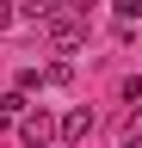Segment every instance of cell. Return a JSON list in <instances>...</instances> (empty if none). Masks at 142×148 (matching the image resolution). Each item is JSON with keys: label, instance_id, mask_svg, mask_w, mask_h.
Segmentation results:
<instances>
[{"label": "cell", "instance_id": "277c9868", "mask_svg": "<svg viewBox=\"0 0 142 148\" xmlns=\"http://www.w3.org/2000/svg\"><path fill=\"white\" fill-rule=\"evenodd\" d=\"M25 12H31V18H43V25H49V18H56V12H68V0H31Z\"/></svg>", "mask_w": 142, "mask_h": 148}, {"label": "cell", "instance_id": "8992f818", "mask_svg": "<svg viewBox=\"0 0 142 148\" xmlns=\"http://www.w3.org/2000/svg\"><path fill=\"white\" fill-rule=\"evenodd\" d=\"M123 148H142V111H130V123H123Z\"/></svg>", "mask_w": 142, "mask_h": 148}, {"label": "cell", "instance_id": "5b68a950", "mask_svg": "<svg viewBox=\"0 0 142 148\" xmlns=\"http://www.w3.org/2000/svg\"><path fill=\"white\" fill-rule=\"evenodd\" d=\"M111 12L123 18V25H136V18H142V0H111Z\"/></svg>", "mask_w": 142, "mask_h": 148}, {"label": "cell", "instance_id": "3957f363", "mask_svg": "<svg viewBox=\"0 0 142 148\" xmlns=\"http://www.w3.org/2000/svg\"><path fill=\"white\" fill-rule=\"evenodd\" d=\"M56 136H62V142H86V136H93V111H86V105H74V111L56 123Z\"/></svg>", "mask_w": 142, "mask_h": 148}, {"label": "cell", "instance_id": "7a4b0ae2", "mask_svg": "<svg viewBox=\"0 0 142 148\" xmlns=\"http://www.w3.org/2000/svg\"><path fill=\"white\" fill-rule=\"evenodd\" d=\"M43 31H49V43H62V49H74L80 37H86V18H80L74 6H68V12H56V18H49Z\"/></svg>", "mask_w": 142, "mask_h": 148}, {"label": "cell", "instance_id": "52a82bcc", "mask_svg": "<svg viewBox=\"0 0 142 148\" xmlns=\"http://www.w3.org/2000/svg\"><path fill=\"white\" fill-rule=\"evenodd\" d=\"M12 25V0H0V31H6Z\"/></svg>", "mask_w": 142, "mask_h": 148}, {"label": "cell", "instance_id": "6da1fadb", "mask_svg": "<svg viewBox=\"0 0 142 148\" xmlns=\"http://www.w3.org/2000/svg\"><path fill=\"white\" fill-rule=\"evenodd\" d=\"M19 142L25 148H49V142H56V117H49L43 105H31L25 117H19Z\"/></svg>", "mask_w": 142, "mask_h": 148}]
</instances>
